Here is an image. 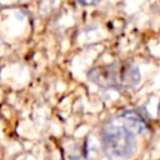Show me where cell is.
<instances>
[{
  "label": "cell",
  "mask_w": 160,
  "mask_h": 160,
  "mask_svg": "<svg viewBox=\"0 0 160 160\" xmlns=\"http://www.w3.org/2000/svg\"><path fill=\"white\" fill-rule=\"evenodd\" d=\"M86 76L92 84L102 89L116 90L135 88L141 79L139 68L129 61L95 66L86 72Z\"/></svg>",
  "instance_id": "cell-1"
},
{
  "label": "cell",
  "mask_w": 160,
  "mask_h": 160,
  "mask_svg": "<svg viewBox=\"0 0 160 160\" xmlns=\"http://www.w3.org/2000/svg\"><path fill=\"white\" fill-rule=\"evenodd\" d=\"M158 116H160V100H159V104H158Z\"/></svg>",
  "instance_id": "cell-5"
},
{
  "label": "cell",
  "mask_w": 160,
  "mask_h": 160,
  "mask_svg": "<svg viewBox=\"0 0 160 160\" xmlns=\"http://www.w3.org/2000/svg\"><path fill=\"white\" fill-rule=\"evenodd\" d=\"M118 116L122 121V124L135 135H141L149 129L148 120L136 110H126Z\"/></svg>",
  "instance_id": "cell-3"
},
{
  "label": "cell",
  "mask_w": 160,
  "mask_h": 160,
  "mask_svg": "<svg viewBox=\"0 0 160 160\" xmlns=\"http://www.w3.org/2000/svg\"><path fill=\"white\" fill-rule=\"evenodd\" d=\"M100 139L102 151L110 160H126L136 151V135L122 124L119 116L108 120Z\"/></svg>",
  "instance_id": "cell-2"
},
{
  "label": "cell",
  "mask_w": 160,
  "mask_h": 160,
  "mask_svg": "<svg viewBox=\"0 0 160 160\" xmlns=\"http://www.w3.org/2000/svg\"><path fill=\"white\" fill-rule=\"evenodd\" d=\"M81 5H85V6H94V5H96V4H99L100 1H102V0H78Z\"/></svg>",
  "instance_id": "cell-4"
}]
</instances>
